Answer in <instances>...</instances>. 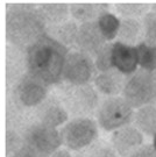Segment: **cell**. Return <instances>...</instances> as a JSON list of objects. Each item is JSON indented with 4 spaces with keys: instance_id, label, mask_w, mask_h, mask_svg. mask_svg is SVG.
Returning a JSON list of instances; mask_svg holds the SVG:
<instances>
[{
    "instance_id": "6da1fadb",
    "label": "cell",
    "mask_w": 156,
    "mask_h": 157,
    "mask_svg": "<svg viewBox=\"0 0 156 157\" xmlns=\"http://www.w3.org/2000/svg\"><path fill=\"white\" fill-rule=\"evenodd\" d=\"M68 52V48L47 33L43 34L26 49L27 73L45 86L58 85Z\"/></svg>"
},
{
    "instance_id": "7a4b0ae2",
    "label": "cell",
    "mask_w": 156,
    "mask_h": 157,
    "mask_svg": "<svg viewBox=\"0 0 156 157\" xmlns=\"http://www.w3.org/2000/svg\"><path fill=\"white\" fill-rule=\"evenodd\" d=\"M47 26L36 5L11 4L6 13V39L10 45L21 50L27 49L45 34Z\"/></svg>"
},
{
    "instance_id": "3957f363",
    "label": "cell",
    "mask_w": 156,
    "mask_h": 157,
    "mask_svg": "<svg viewBox=\"0 0 156 157\" xmlns=\"http://www.w3.org/2000/svg\"><path fill=\"white\" fill-rule=\"evenodd\" d=\"M63 107L75 118H90L99 107V94L91 84L70 85L61 82L57 85Z\"/></svg>"
},
{
    "instance_id": "277c9868",
    "label": "cell",
    "mask_w": 156,
    "mask_h": 157,
    "mask_svg": "<svg viewBox=\"0 0 156 157\" xmlns=\"http://www.w3.org/2000/svg\"><path fill=\"white\" fill-rule=\"evenodd\" d=\"M123 94L133 109L156 105V73L136 70L126 78Z\"/></svg>"
},
{
    "instance_id": "5b68a950",
    "label": "cell",
    "mask_w": 156,
    "mask_h": 157,
    "mask_svg": "<svg viewBox=\"0 0 156 157\" xmlns=\"http://www.w3.org/2000/svg\"><path fill=\"white\" fill-rule=\"evenodd\" d=\"M98 124L106 132H114L133 122L134 109L121 97H108L97 109Z\"/></svg>"
},
{
    "instance_id": "8992f818",
    "label": "cell",
    "mask_w": 156,
    "mask_h": 157,
    "mask_svg": "<svg viewBox=\"0 0 156 157\" xmlns=\"http://www.w3.org/2000/svg\"><path fill=\"white\" fill-rule=\"evenodd\" d=\"M25 144L32 148L39 157H49L62 146L60 132L56 128L34 121L22 130Z\"/></svg>"
},
{
    "instance_id": "52a82bcc",
    "label": "cell",
    "mask_w": 156,
    "mask_h": 157,
    "mask_svg": "<svg viewBox=\"0 0 156 157\" xmlns=\"http://www.w3.org/2000/svg\"><path fill=\"white\" fill-rule=\"evenodd\" d=\"M62 144L70 150L79 151L98 139V126L91 118H73L60 132Z\"/></svg>"
},
{
    "instance_id": "ba28073f",
    "label": "cell",
    "mask_w": 156,
    "mask_h": 157,
    "mask_svg": "<svg viewBox=\"0 0 156 157\" xmlns=\"http://www.w3.org/2000/svg\"><path fill=\"white\" fill-rule=\"evenodd\" d=\"M96 75L97 70L92 57L77 50L68 52L62 70L63 83L70 85H86L95 79Z\"/></svg>"
},
{
    "instance_id": "9c48e42d",
    "label": "cell",
    "mask_w": 156,
    "mask_h": 157,
    "mask_svg": "<svg viewBox=\"0 0 156 157\" xmlns=\"http://www.w3.org/2000/svg\"><path fill=\"white\" fill-rule=\"evenodd\" d=\"M18 102L25 108H35L48 97V86L26 73L12 89Z\"/></svg>"
},
{
    "instance_id": "30bf717a",
    "label": "cell",
    "mask_w": 156,
    "mask_h": 157,
    "mask_svg": "<svg viewBox=\"0 0 156 157\" xmlns=\"http://www.w3.org/2000/svg\"><path fill=\"white\" fill-rule=\"evenodd\" d=\"M35 121L53 128H57L67 124L69 114L63 107L61 101L55 95L47 97L39 106L33 108Z\"/></svg>"
},
{
    "instance_id": "8fae6325",
    "label": "cell",
    "mask_w": 156,
    "mask_h": 157,
    "mask_svg": "<svg viewBox=\"0 0 156 157\" xmlns=\"http://www.w3.org/2000/svg\"><path fill=\"white\" fill-rule=\"evenodd\" d=\"M107 42L103 37L96 22L80 23L78 26L75 48L90 57H95L97 52Z\"/></svg>"
},
{
    "instance_id": "7c38bea8",
    "label": "cell",
    "mask_w": 156,
    "mask_h": 157,
    "mask_svg": "<svg viewBox=\"0 0 156 157\" xmlns=\"http://www.w3.org/2000/svg\"><path fill=\"white\" fill-rule=\"evenodd\" d=\"M143 144V135L134 126H126L113 132L111 147L117 156L128 157Z\"/></svg>"
},
{
    "instance_id": "4fadbf2b",
    "label": "cell",
    "mask_w": 156,
    "mask_h": 157,
    "mask_svg": "<svg viewBox=\"0 0 156 157\" xmlns=\"http://www.w3.org/2000/svg\"><path fill=\"white\" fill-rule=\"evenodd\" d=\"M111 59L113 69L126 77L133 75L139 67L136 47L123 44L119 41L112 43Z\"/></svg>"
},
{
    "instance_id": "5bb4252c",
    "label": "cell",
    "mask_w": 156,
    "mask_h": 157,
    "mask_svg": "<svg viewBox=\"0 0 156 157\" xmlns=\"http://www.w3.org/2000/svg\"><path fill=\"white\" fill-rule=\"evenodd\" d=\"M27 73L26 51L7 45L6 51V84L7 90H12L18 82Z\"/></svg>"
},
{
    "instance_id": "9a60e30c",
    "label": "cell",
    "mask_w": 156,
    "mask_h": 157,
    "mask_svg": "<svg viewBox=\"0 0 156 157\" xmlns=\"http://www.w3.org/2000/svg\"><path fill=\"white\" fill-rule=\"evenodd\" d=\"M126 78V76H123L115 69L105 72H98L93 79L96 85L95 89L97 92H100L101 94L107 97H117L119 93L123 92Z\"/></svg>"
},
{
    "instance_id": "2e32d148",
    "label": "cell",
    "mask_w": 156,
    "mask_h": 157,
    "mask_svg": "<svg viewBox=\"0 0 156 157\" xmlns=\"http://www.w3.org/2000/svg\"><path fill=\"white\" fill-rule=\"evenodd\" d=\"M108 4H72L69 6L70 14L80 23L96 22L98 17L108 12Z\"/></svg>"
},
{
    "instance_id": "e0dca14e",
    "label": "cell",
    "mask_w": 156,
    "mask_h": 157,
    "mask_svg": "<svg viewBox=\"0 0 156 157\" xmlns=\"http://www.w3.org/2000/svg\"><path fill=\"white\" fill-rule=\"evenodd\" d=\"M117 37L119 39V42L123 44L133 47H135V44H139L143 39L142 22L138 19L123 17V20H120V27Z\"/></svg>"
},
{
    "instance_id": "ac0fdd59",
    "label": "cell",
    "mask_w": 156,
    "mask_h": 157,
    "mask_svg": "<svg viewBox=\"0 0 156 157\" xmlns=\"http://www.w3.org/2000/svg\"><path fill=\"white\" fill-rule=\"evenodd\" d=\"M134 127L141 134L154 136L156 134V105H148L134 113Z\"/></svg>"
},
{
    "instance_id": "d6986e66",
    "label": "cell",
    "mask_w": 156,
    "mask_h": 157,
    "mask_svg": "<svg viewBox=\"0 0 156 157\" xmlns=\"http://www.w3.org/2000/svg\"><path fill=\"white\" fill-rule=\"evenodd\" d=\"M36 7L47 28L68 21L70 11L67 4H42Z\"/></svg>"
},
{
    "instance_id": "ffe728a7",
    "label": "cell",
    "mask_w": 156,
    "mask_h": 157,
    "mask_svg": "<svg viewBox=\"0 0 156 157\" xmlns=\"http://www.w3.org/2000/svg\"><path fill=\"white\" fill-rule=\"evenodd\" d=\"M77 30L78 25L75 21H65L53 27H48L45 33L69 49V48H75Z\"/></svg>"
},
{
    "instance_id": "44dd1931",
    "label": "cell",
    "mask_w": 156,
    "mask_h": 157,
    "mask_svg": "<svg viewBox=\"0 0 156 157\" xmlns=\"http://www.w3.org/2000/svg\"><path fill=\"white\" fill-rule=\"evenodd\" d=\"M96 23L106 42H111L117 37L119 27H120V19L115 17L114 14L107 12L98 17Z\"/></svg>"
},
{
    "instance_id": "7402d4cb",
    "label": "cell",
    "mask_w": 156,
    "mask_h": 157,
    "mask_svg": "<svg viewBox=\"0 0 156 157\" xmlns=\"http://www.w3.org/2000/svg\"><path fill=\"white\" fill-rule=\"evenodd\" d=\"M135 47L141 70L156 73V47L146 44L145 42H140Z\"/></svg>"
},
{
    "instance_id": "603a6c76",
    "label": "cell",
    "mask_w": 156,
    "mask_h": 157,
    "mask_svg": "<svg viewBox=\"0 0 156 157\" xmlns=\"http://www.w3.org/2000/svg\"><path fill=\"white\" fill-rule=\"evenodd\" d=\"M75 157H118L111 144L105 141H95L92 144L77 151Z\"/></svg>"
},
{
    "instance_id": "cb8c5ba5",
    "label": "cell",
    "mask_w": 156,
    "mask_h": 157,
    "mask_svg": "<svg viewBox=\"0 0 156 157\" xmlns=\"http://www.w3.org/2000/svg\"><path fill=\"white\" fill-rule=\"evenodd\" d=\"M142 28H143L142 42L151 47H156V13L148 12L146 14L142 21Z\"/></svg>"
},
{
    "instance_id": "d4e9b609",
    "label": "cell",
    "mask_w": 156,
    "mask_h": 157,
    "mask_svg": "<svg viewBox=\"0 0 156 157\" xmlns=\"http://www.w3.org/2000/svg\"><path fill=\"white\" fill-rule=\"evenodd\" d=\"M147 4H139V2H123L118 4L117 10L118 12L127 19H136L138 17H145L148 13Z\"/></svg>"
},
{
    "instance_id": "484cf974",
    "label": "cell",
    "mask_w": 156,
    "mask_h": 157,
    "mask_svg": "<svg viewBox=\"0 0 156 157\" xmlns=\"http://www.w3.org/2000/svg\"><path fill=\"white\" fill-rule=\"evenodd\" d=\"M111 50L112 43L107 42L100 50L97 52L95 56V67L97 72H105L108 70H112V59H111Z\"/></svg>"
},
{
    "instance_id": "4316f807",
    "label": "cell",
    "mask_w": 156,
    "mask_h": 157,
    "mask_svg": "<svg viewBox=\"0 0 156 157\" xmlns=\"http://www.w3.org/2000/svg\"><path fill=\"white\" fill-rule=\"evenodd\" d=\"M25 144L22 135L17 130L7 129L6 132V157H11L13 154Z\"/></svg>"
},
{
    "instance_id": "83f0119b",
    "label": "cell",
    "mask_w": 156,
    "mask_h": 157,
    "mask_svg": "<svg viewBox=\"0 0 156 157\" xmlns=\"http://www.w3.org/2000/svg\"><path fill=\"white\" fill-rule=\"evenodd\" d=\"M128 157H156V151L151 144H142Z\"/></svg>"
},
{
    "instance_id": "f1b7e54d",
    "label": "cell",
    "mask_w": 156,
    "mask_h": 157,
    "mask_svg": "<svg viewBox=\"0 0 156 157\" xmlns=\"http://www.w3.org/2000/svg\"><path fill=\"white\" fill-rule=\"evenodd\" d=\"M11 157H39L36 152L32 148H29L27 144H23L15 154H13Z\"/></svg>"
},
{
    "instance_id": "f546056e",
    "label": "cell",
    "mask_w": 156,
    "mask_h": 157,
    "mask_svg": "<svg viewBox=\"0 0 156 157\" xmlns=\"http://www.w3.org/2000/svg\"><path fill=\"white\" fill-rule=\"evenodd\" d=\"M49 157H72V156H71V154L68 151L67 149H58L57 151H55Z\"/></svg>"
},
{
    "instance_id": "4dcf8cb0",
    "label": "cell",
    "mask_w": 156,
    "mask_h": 157,
    "mask_svg": "<svg viewBox=\"0 0 156 157\" xmlns=\"http://www.w3.org/2000/svg\"><path fill=\"white\" fill-rule=\"evenodd\" d=\"M151 146L154 147V149H155V151H156V134L154 135V140H153V144Z\"/></svg>"
},
{
    "instance_id": "1f68e13d",
    "label": "cell",
    "mask_w": 156,
    "mask_h": 157,
    "mask_svg": "<svg viewBox=\"0 0 156 157\" xmlns=\"http://www.w3.org/2000/svg\"><path fill=\"white\" fill-rule=\"evenodd\" d=\"M153 12H154V13H156V4H154V5H153Z\"/></svg>"
}]
</instances>
